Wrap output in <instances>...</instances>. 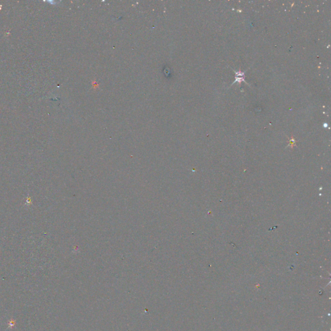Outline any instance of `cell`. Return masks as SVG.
Here are the masks:
<instances>
[{
	"instance_id": "obj_1",
	"label": "cell",
	"mask_w": 331,
	"mask_h": 331,
	"mask_svg": "<svg viewBox=\"0 0 331 331\" xmlns=\"http://www.w3.org/2000/svg\"><path fill=\"white\" fill-rule=\"evenodd\" d=\"M235 80L234 81V82L233 83V84H235L236 82H238L241 84V82L244 81V78H245V73L243 72H241V71L239 70L238 72H235Z\"/></svg>"
}]
</instances>
